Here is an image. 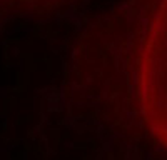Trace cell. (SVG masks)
I'll return each mask as SVG.
<instances>
[{"mask_svg": "<svg viewBox=\"0 0 167 160\" xmlns=\"http://www.w3.org/2000/svg\"><path fill=\"white\" fill-rule=\"evenodd\" d=\"M140 107L152 135L167 147V20L147 39L140 62Z\"/></svg>", "mask_w": 167, "mask_h": 160, "instance_id": "6da1fadb", "label": "cell"}]
</instances>
